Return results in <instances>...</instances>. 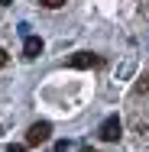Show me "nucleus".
I'll return each instance as SVG.
<instances>
[{"label": "nucleus", "instance_id": "obj_1", "mask_svg": "<svg viewBox=\"0 0 149 152\" xmlns=\"http://www.w3.org/2000/svg\"><path fill=\"white\" fill-rule=\"evenodd\" d=\"M49 136H52V123H32L29 133H26V142L29 146H42V142H49Z\"/></svg>", "mask_w": 149, "mask_h": 152}, {"label": "nucleus", "instance_id": "obj_2", "mask_svg": "<svg viewBox=\"0 0 149 152\" xmlns=\"http://www.w3.org/2000/svg\"><path fill=\"white\" fill-rule=\"evenodd\" d=\"M120 133H123V126H120L117 117H107V120L101 123V129H97V136H101L104 142H117V139H120Z\"/></svg>", "mask_w": 149, "mask_h": 152}, {"label": "nucleus", "instance_id": "obj_3", "mask_svg": "<svg viewBox=\"0 0 149 152\" xmlns=\"http://www.w3.org/2000/svg\"><path fill=\"white\" fill-rule=\"evenodd\" d=\"M71 68H97V65H104V61L97 58V55H91V52H78V55H71L68 58Z\"/></svg>", "mask_w": 149, "mask_h": 152}, {"label": "nucleus", "instance_id": "obj_4", "mask_svg": "<svg viewBox=\"0 0 149 152\" xmlns=\"http://www.w3.org/2000/svg\"><path fill=\"white\" fill-rule=\"evenodd\" d=\"M39 52H42V39H39V36H26V42H23V55H26V58H36Z\"/></svg>", "mask_w": 149, "mask_h": 152}, {"label": "nucleus", "instance_id": "obj_5", "mask_svg": "<svg viewBox=\"0 0 149 152\" xmlns=\"http://www.w3.org/2000/svg\"><path fill=\"white\" fill-rule=\"evenodd\" d=\"M42 3H46V7H49V10H55V7H62V3H65V0H42Z\"/></svg>", "mask_w": 149, "mask_h": 152}, {"label": "nucleus", "instance_id": "obj_6", "mask_svg": "<svg viewBox=\"0 0 149 152\" xmlns=\"http://www.w3.org/2000/svg\"><path fill=\"white\" fill-rule=\"evenodd\" d=\"M7 152H26V146H10Z\"/></svg>", "mask_w": 149, "mask_h": 152}, {"label": "nucleus", "instance_id": "obj_7", "mask_svg": "<svg viewBox=\"0 0 149 152\" xmlns=\"http://www.w3.org/2000/svg\"><path fill=\"white\" fill-rule=\"evenodd\" d=\"M3 65H7V52L0 49V68H3Z\"/></svg>", "mask_w": 149, "mask_h": 152}, {"label": "nucleus", "instance_id": "obj_8", "mask_svg": "<svg viewBox=\"0 0 149 152\" xmlns=\"http://www.w3.org/2000/svg\"><path fill=\"white\" fill-rule=\"evenodd\" d=\"M81 152H97V149H81Z\"/></svg>", "mask_w": 149, "mask_h": 152}, {"label": "nucleus", "instance_id": "obj_9", "mask_svg": "<svg viewBox=\"0 0 149 152\" xmlns=\"http://www.w3.org/2000/svg\"><path fill=\"white\" fill-rule=\"evenodd\" d=\"M0 3H3V7H7V3H10V0H0Z\"/></svg>", "mask_w": 149, "mask_h": 152}]
</instances>
